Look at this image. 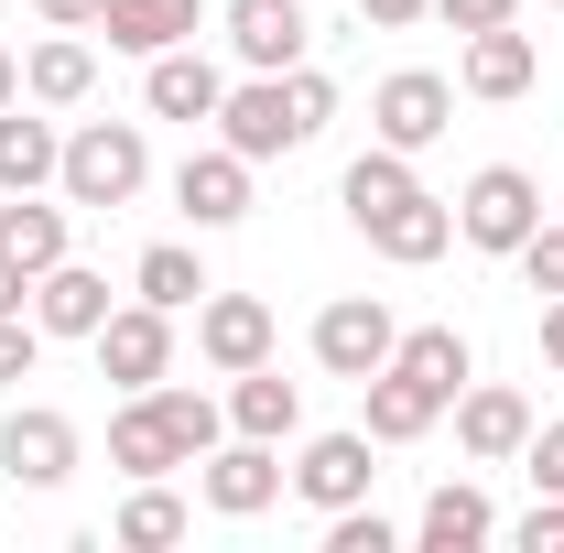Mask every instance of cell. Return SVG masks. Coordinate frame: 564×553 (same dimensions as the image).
Instances as JSON below:
<instances>
[{"instance_id":"cell-1","label":"cell","mask_w":564,"mask_h":553,"mask_svg":"<svg viewBox=\"0 0 564 553\" xmlns=\"http://www.w3.org/2000/svg\"><path fill=\"white\" fill-rule=\"evenodd\" d=\"M326 120H337V87H326L315 66L250 76V87H228V98H217V141H228V152H250V163H272V152H304Z\"/></svg>"},{"instance_id":"cell-2","label":"cell","mask_w":564,"mask_h":553,"mask_svg":"<svg viewBox=\"0 0 564 553\" xmlns=\"http://www.w3.org/2000/svg\"><path fill=\"white\" fill-rule=\"evenodd\" d=\"M207 445H217V402L207 391H174V380H152V391H131V402L109 413V467H120V478L196 467Z\"/></svg>"},{"instance_id":"cell-3","label":"cell","mask_w":564,"mask_h":553,"mask_svg":"<svg viewBox=\"0 0 564 553\" xmlns=\"http://www.w3.org/2000/svg\"><path fill=\"white\" fill-rule=\"evenodd\" d=\"M55 185H66V207H131L141 185H152V141H141V120H87V131H66Z\"/></svg>"},{"instance_id":"cell-4","label":"cell","mask_w":564,"mask_h":553,"mask_svg":"<svg viewBox=\"0 0 564 553\" xmlns=\"http://www.w3.org/2000/svg\"><path fill=\"white\" fill-rule=\"evenodd\" d=\"M532 228H543V185H532L521 163H478V174H467V196H456V239H467V250H489V261H510Z\"/></svg>"},{"instance_id":"cell-5","label":"cell","mask_w":564,"mask_h":553,"mask_svg":"<svg viewBox=\"0 0 564 553\" xmlns=\"http://www.w3.org/2000/svg\"><path fill=\"white\" fill-rule=\"evenodd\" d=\"M391 347H402V326H391V304H380V293H337V304L315 315V369H337V380L391 369Z\"/></svg>"},{"instance_id":"cell-6","label":"cell","mask_w":564,"mask_h":553,"mask_svg":"<svg viewBox=\"0 0 564 553\" xmlns=\"http://www.w3.org/2000/svg\"><path fill=\"white\" fill-rule=\"evenodd\" d=\"M87 347H98V380H120V391L174 380V315H163V304H109V326Z\"/></svg>"},{"instance_id":"cell-7","label":"cell","mask_w":564,"mask_h":553,"mask_svg":"<svg viewBox=\"0 0 564 553\" xmlns=\"http://www.w3.org/2000/svg\"><path fill=\"white\" fill-rule=\"evenodd\" d=\"M369 131L391 141V152H423V141H445V131H456V87H445L434 66L380 76V98H369Z\"/></svg>"},{"instance_id":"cell-8","label":"cell","mask_w":564,"mask_h":553,"mask_svg":"<svg viewBox=\"0 0 564 553\" xmlns=\"http://www.w3.org/2000/svg\"><path fill=\"white\" fill-rule=\"evenodd\" d=\"M0 478L11 488H66L76 478V423L55 402H22V413L0 423Z\"/></svg>"},{"instance_id":"cell-9","label":"cell","mask_w":564,"mask_h":553,"mask_svg":"<svg viewBox=\"0 0 564 553\" xmlns=\"http://www.w3.org/2000/svg\"><path fill=\"white\" fill-rule=\"evenodd\" d=\"M196 467H207L196 488H207V510H217V521H261V510L282 499V456L261 445V434H239V445H207Z\"/></svg>"},{"instance_id":"cell-10","label":"cell","mask_w":564,"mask_h":553,"mask_svg":"<svg viewBox=\"0 0 564 553\" xmlns=\"http://www.w3.org/2000/svg\"><path fill=\"white\" fill-rule=\"evenodd\" d=\"M456 445H467L478 467H510V456L532 445V402H521L510 380H467V391H456Z\"/></svg>"},{"instance_id":"cell-11","label":"cell","mask_w":564,"mask_h":553,"mask_svg":"<svg viewBox=\"0 0 564 553\" xmlns=\"http://www.w3.org/2000/svg\"><path fill=\"white\" fill-rule=\"evenodd\" d=\"M196 347H207V369H228V380L261 369L272 358V304L261 293H207L196 304Z\"/></svg>"},{"instance_id":"cell-12","label":"cell","mask_w":564,"mask_h":553,"mask_svg":"<svg viewBox=\"0 0 564 553\" xmlns=\"http://www.w3.org/2000/svg\"><path fill=\"white\" fill-rule=\"evenodd\" d=\"M174 207L196 217V228H239L250 217V152H185V174H174Z\"/></svg>"},{"instance_id":"cell-13","label":"cell","mask_w":564,"mask_h":553,"mask_svg":"<svg viewBox=\"0 0 564 553\" xmlns=\"http://www.w3.org/2000/svg\"><path fill=\"white\" fill-rule=\"evenodd\" d=\"M228 44H239L250 76L304 66V0H228Z\"/></svg>"},{"instance_id":"cell-14","label":"cell","mask_w":564,"mask_h":553,"mask_svg":"<svg viewBox=\"0 0 564 553\" xmlns=\"http://www.w3.org/2000/svg\"><path fill=\"white\" fill-rule=\"evenodd\" d=\"M369 478H380V467H369V423H358V434H315V445L293 456V488H304L315 510H348V499H369Z\"/></svg>"},{"instance_id":"cell-15","label":"cell","mask_w":564,"mask_h":553,"mask_svg":"<svg viewBox=\"0 0 564 553\" xmlns=\"http://www.w3.org/2000/svg\"><path fill=\"white\" fill-rule=\"evenodd\" d=\"M413 196H423V174H413V152H391V141H380V152H358V163H348V185H337V207H348V228H358V239H369V228H380L391 207H413Z\"/></svg>"},{"instance_id":"cell-16","label":"cell","mask_w":564,"mask_h":553,"mask_svg":"<svg viewBox=\"0 0 564 553\" xmlns=\"http://www.w3.org/2000/svg\"><path fill=\"white\" fill-rule=\"evenodd\" d=\"M33 326H44V337H98V326H109V272L55 261V272L33 282Z\"/></svg>"},{"instance_id":"cell-17","label":"cell","mask_w":564,"mask_h":553,"mask_svg":"<svg viewBox=\"0 0 564 553\" xmlns=\"http://www.w3.org/2000/svg\"><path fill=\"white\" fill-rule=\"evenodd\" d=\"M55 163H66V131L55 120H33L22 98L0 109V196H44L55 185Z\"/></svg>"},{"instance_id":"cell-18","label":"cell","mask_w":564,"mask_h":553,"mask_svg":"<svg viewBox=\"0 0 564 553\" xmlns=\"http://www.w3.org/2000/svg\"><path fill=\"white\" fill-rule=\"evenodd\" d=\"M141 98H152V120H185V131H196V120H217L228 76H217L207 55H185V44H174V55H152V76H141Z\"/></svg>"},{"instance_id":"cell-19","label":"cell","mask_w":564,"mask_h":553,"mask_svg":"<svg viewBox=\"0 0 564 553\" xmlns=\"http://www.w3.org/2000/svg\"><path fill=\"white\" fill-rule=\"evenodd\" d=\"M98 33H109L120 55H141V66H152V55L196 44V0H109V11H98Z\"/></svg>"},{"instance_id":"cell-20","label":"cell","mask_w":564,"mask_h":553,"mask_svg":"<svg viewBox=\"0 0 564 553\" xmlns=\"http://www.w3.org/2000/svg\"><path fill=\"white\" fill-rule=\"evenodd\" d=\"M413 543H423V553H467V543H499V510H489V488L445 478V488H434V499H423Z\"/></svg>"},{"instance_id":"cell-21","label":"cell","mask_w":564,"mask_h":553,"mask_svg":"<svg viewBox=\"0 0 564 553\" xmlns=\"http://www.w3.org/2000/svg\"><path fill=\"white\" fill-rule=\"evenodd\" d=\"M358 391H369V445H413V434H434V413H445L413 369H369Z\"/></svg>"},{"instance_id":"cell-22","label":"cell","mask_w":564,"mask_h":553,"mask_svg":"<svg viewBox=\"0 0 564 553\" xmlns=\"http://www.w3.org/2000/svg\"><path fill=\"white\" fill-rule=\"evenodd\" d=\"M456 87H467V98H521V87H532V33H510V22L467 33V66H456Z\"/></svg>"},{"instance_id":"cell-23","label":"cell","mask_w":564,"mask_h":553,"mask_svg":"<svg viewBox=\"0 0 564 553\" xmlns=\"http://www.w3.org/2000/svg\"><path fill=\"white\" fill-rule=\"evenodd\" d=\"M0 261L44 282L55 261H66V207H44V196H11V207H0Z\"/></svg>"},{"instance_id":"cell-24","label":"cell","mask_w":564,"mask_h":553,"mask_svg":"<svg viewBox=\"0 0 564 553\" xmlns=\"http://www.w3.org/2000/svg\"><path fill=\"white\" fill-rule=\"evenodd\" d=\"M228 423H239V434H261V445H282V434L304 423V391H293L272 358H261V369H239V391H228Z\"/></svg>"},{"instance_id":"cell-25","label":"cell","mask_w":564,"mask_h":553,"mask_svg":"<svg viewBox=\"0 0 564 553\" xmlns=\"http://www.w3.org/2000/svg\"><path fill=\"white\" fill-rule=\"evenodd\" d=\"M87 87H98V55H87L76 33H55V44H33V66H22V98H33V109H76Z\"/></svg>"},{"instance_id":"cell-26","label":"cell","mask_w":564,"mask_h":553,"mask_svg":"<svg viewBox=\"0 0 564 553\" xmlns=\"http://www.w3.org/2000/svg\"><path fill=\"white\" fill-rule=\"evenodd\" d=\"M131 293H141V304H163V315H185V304H207V272H196L185 239H152V250L131 261Z\"/></svg>"},{"instance_id":"cell-27","label":"cell","mask_w":564,"mask_h":553,"mask_svg":"<svg viewBox=\"0 0 564 553\" xmlns=\"http://www.w3.org/2000/svg\"><path fill=\"white\" fill-rule=\"evenodd\" d=\"M391 369H413L434 402H456V391H467V337H456V326H413V337L391 347Z\"/></svg>"},{"instance_id":"cell-28","label":"cell","mask_w":564,"mask_h":553,"mask_svg":"<svg viewBox=\"0 0 564 553\" xmlns=\"http://www.w3.org/2000/svg\"><path fill=\"white\" fill-rule=\"evenodd\" d=\"M120 543H131V553H163V543H185V499H174L163 478H141L131 499H120Z\"/></svg>"},{"instance_id":"cell-29","label":"cell","mask_w":564,"mask_h":553,"mask_svg":"<svg viewBox=\"0 0 564 553\" xmlns=\"http://www.w3.org/2000/svg\"><path fill=\"white\" fill-rule=\"evenodd\" d=\"M326 553H402V532L369 499H348V510H326Z\"/></svg>"},{"instance_id":"cell-30","label":"cell","mask_w":564,"mask_h":553,"mask_svg":"<svg viewBox=\"0 0 564 553\" xmlns=\"http://www.w3.org/2000/svg\"><path fill=\"white\" fill-rule=\"evenodd\" d=\"M510 261H521V282H532V293H564V228H532Z\"/></svg>"},{"instance_id":"cell-31","label":"cell","mask_w":564,"mask_h":553,"mask_svg":"<svg viewBox=\"0 0 564 553\" xmlns=\"http://www.w3.org/2000/svg\"><path fill=\"white\" fill-rule=\"evenodd\" d=\"M510 543H521V553H564V499H554V488H543V499L510 521Z\"/></svg>"},{"instance_id":"cell-32","label":"cell","mask_w":564,"mask_h":553,"mask_svg":"<svg viewBox=\"0 0 564 553\" xmlns=\"http://www.w3.org/2000/svg\"><path fill=\"white\" fill-rule=\"evenodd\" d=\"M521 467H532V488H554V499H564V423H532Z\"/></svg>"},{"instance_id":"cell-33","label":"cell","mask_w":564,"mask_h":553,"mask_svg":"<svg viewBox=\"0 0 564 553\" xmlns=\"http://www.w3.org/2000/svg\"><path fill=\"white\" fill-rule=\"evenodd\" d=\"M33 347H44L33 315H0V380H33Z\"/></svg>"},{"instance_id":"cell-34","label":"cell","mask_w":564,"mask_h":553,"mask_svg":"<svg viewBox=\"0 0 564 553\" xmlns=\"http://www.w3.org/2000/svg\"><path fill=\"white\" fill-rule=\"evenodd\" d=\"M456 33H489V22H521V0H434Z\"/></svg>"},{"instance_id":"cell-35","label":"cell","mask_w":564,"mask_h":553,"mask_svg":"<svg viewBox=\"0 0 564 553\" xmlns=\"http://www.w3.org/2000/svg\"><path fill=\"white\" fill-rule=\"evenodd\" d=\"M423 11H434V0H358V22H369V33H413Z\"/></svg>"},{"instance_id":"cell-36","label":"cell","mask_w":564,"mask_h":553,"mask_svg":"<svg viewBox=\"0 0 564 553\" xmlns=\"http://www.w3.org/2000/svg\"><path fill=\"white\" fill-rule=\"evenodd\" d=\"M33 11H44V22H55V33H87V22H98V11H109V0H33Z\"/></svg>"},{"instance_id":"cell-37","label":"cell","mask_w":564,"mask_h":553,"mask_svg":"<svg viewBox=\"0 0 564 553\" xmlns=\"http://www.w3.org/2000/svg\"><path fill=\"white\" fill-rule=\"evenodd\" d=\"M543 358L564 369V293H543Z\"/></svg>"},{"instance_id":"cell-38","label":"cell","mask_w":564,"mask_h":553,"mask_svg":"<svg viewBox=\"0 0 564 553\" xmlns=\"http://www.w3.org/2000/svg\"><path fill=\"white\" fill-rule=\"evenodd\" d=\"M22 304H33V272H11V261H0V315H22Z\"/></svg>"},{"instance_id":"cell-39","label":"cell","mask_w":564,"mask_h":553,"mask_svg":"<svg viewBox=\"0 0 564 553\" xmlns=\"http://www.w3.org/2000/svg\"><path fill=\"white\" fill-rule=\"evenodd\" d=\"M11 98H22V55H0V109H11Z\"/></svg>"},{"instance_id":"cell-40","label":"cell","mask_w":564,"mask_h":553,"mask_svg":"<svg viewBox=\"0 0 564 553\" xmlns=\"http://www.w3.org/2000/svg\"><path fill=\"white\" fill-rule=\"evenodd\" d=\"M554 11H564V0H554Z\"/></svg>"}]
</instances>
